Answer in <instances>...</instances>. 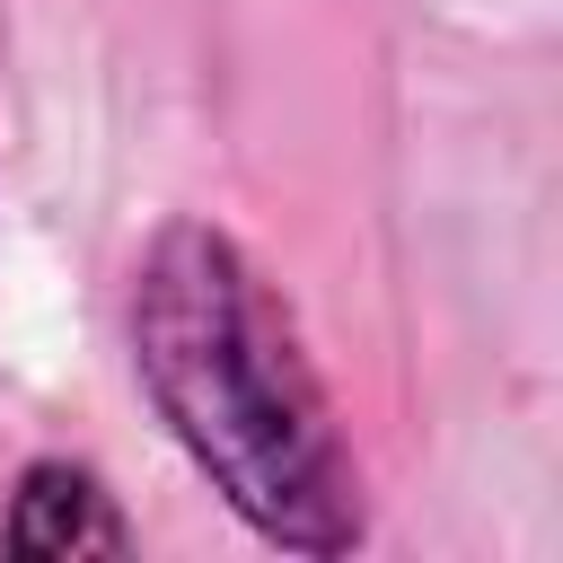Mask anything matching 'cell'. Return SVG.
<instances>
[{"mask_svg": "<svg viewBox=\"0 0 563 563\" xmlns=\"http://www.w3.org/2000/svg\"><path fill=\"white\" fill-rule=\"evenodd\" d=\"M132 369L194 475L290 554L369 537L361 466L255 255L211 220H167L132 264Z\"/></svg>", "mask_w": 563, "mask_h": 563, "instance_id": "cell-1", "label": "cell"}, {"mask_svg": "<svg viewBox=\"0 0 563 563\" xmlns=\"http://www.w3.org/2000/svg\"><path fill=\"white\" fill-rule=\"evenodd\" d=\"M9 554L26 563H62V554H132V519L114 510V493L70 466V457H35L9 493V528H0Z\"/></svg>", "mask_w": 563, "mask_h": 563, "instance_id": "cell-2", "label": "cell"}]
</instances>
